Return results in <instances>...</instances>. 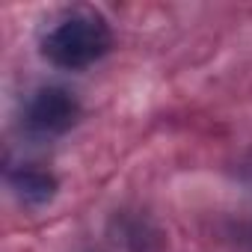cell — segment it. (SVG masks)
Here are the masks:
<instances>
[{
	"label": "cell",
	"instance_id": "1",
	"mask_svg": "<svg viewBox=\"0 0 252 252\" xmlns=\"http://www.w3.org/2000/svg\"><path fill=\"white\" fill-rule=\"evenodd\" d=\"M113 48L110 24L95 9H71L42 36V57L65 71H80L98 63Z\"/></svg>",
	"mask_w": 252,
	"mask_h": 252
},
{
	"label": "cell",
	"instance_id": "3",
	"mask_svg": "<svg viewBox=\"0 0 252 252\" xmlns=\"http://www.w3.org/2000/svg\"><path fill=\"white\" fill-rule=\"evenodd\" d=\"M6 181H9L12 193H15L24 205H30V208H42V205H48V202L57 196V190H60L57 175L48 172V169H42V166H36V163L9 166Z\"/></svg>",
	"mask_w": 252,
	"mask_h": 252
},
{
	"label": "cell",
	"instance_id": "2",
	"mask_svg": "<svg viewBox=\"0 0 252 252\" xmlns=\"http://www.w3.org/2000/svg\"><path fill=\"white\" fill-rule=\"evenodd\" d=\"M80 119V101L65 86H39L24 104V128L33 137H63Z\"/></svg>",
	"mask_w": 252,
	"mask_h": 252
}]
</instances>
